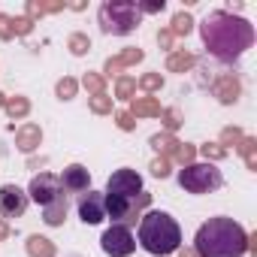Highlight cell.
<instances>
[{"label":"cell","instance_id":"cell-25","mask_svg":"<svg viewBox=\"0 0 257 257\" xmlns=\"http://www.w3.org/2000/svg\"><path fill=\"white\" fill-rule=\"evenodd\" d=\"M137 88L134 79H118V97H131V91Z\"/></svg>","mask_w":257,"mask_h":257},{"label":"cell","instance_id":"cell-19","mask_svg":"<svg viewBox=\"0 0 257 257\" xmlns=\"http://www.w3.org/2000/svg\"><path fill=\"white\" fill-rule=\"evenodd\" d=\"M188 31H191V16H188V13H179V16L173 19V31H170V34L176 37V34H188Z\"/></svg>","mask_w":257,"mask_h":257},{"label":"cell","instance_id":"cell-5","mask_svg":"<svg viewBox=\"0 0 257 257\" xmlns=\"http://www.w3.org/2000/svg\"><path fill=\"white\" fill-rule=\"evenodd\" d=\"M140 25V10L137 4H127V0H115V4H103L100 7V31L103 34H131Z\"/></svg>","mask_w":257,"mask_h":257},{"label":"cell","instance_id":"cell-27","mask_svg":"<svg viewBox=\"0 0 257 257\" xmlns=\"http://www.w3.org/2000/svg\"><path fill=\"white\" fill-rule=\"evenodd\" d=\"M152 173H155V176H161V179H164V176H167V173H170V161H167V158H161V161H155V170H152Z\"/></svg>","mask_w":257,"mask_h":257},{"label":"cell","instance_id":"cell-10","mask_svg":"<svg viewBox=\"0 0 257 257\" xmlns=\"http://www.w3.org/2000/svg\"><path fill=\"white\" fill-rule=\"evenodd\" d=\"M79 218L85 224H100L106 218V203H103V194L97 191H85L79 197Z\"/></svg>","mask_w":257,"mask_h":257},{"label":"cell","instance_id":"cell-32","mask_svg":"<svg viewBox=\"0 0 257 257\" xmlns=\"http://www.w3.org/2000/svg\"><path fill=\"white\" fill-rule=\"evenodd\" d=\"M158 40H161V46H164V49H170V43H173V34H170V31H164Z\"/></svg>","mask_w":257,"mask_h":257},{"label":"cell","instance_id":"cell-21","mask_svg":"<svg viewBox=\"0 0 257 257\" xmlns=\"http://www.w3.org/2000/svg\"><path fill=\"white\" fill-rule=\"evenodd\" d=\"M58 94H61L64 100H70V97L76 94V82H73V79H64V82H58Z\"/></svg>","mask_w":257,"mask_h":257},{"label":"cell","instance_id":"cell-12","mask_svg":"<svg viewBox=\"0 0 257 257\" xmlns=\"http://www.w3.org/2000/svg\"><path fill=\"white\" fill-rule=\"evenodd\" d=\"M215 94H218L224 103H233V100H236V94H239V82H236L233 76H224V79H218V82H215Z\"/></svg>","mask_w":257,"mask_h":257},{"label":"cell","instance_id":"cell-8","mask_svg":"<svg viewBox=\"0 0 257 257\" xmlns=\"http://www.w3.org/2000/svg\"><path fill=\"white\" fill-rule=\"evenodd\" d=\"M100 245H103V251H106L109 257H127V254H134L137 239H134V233L127 230L124 224H112V227L103 233Z\"/></svg>","mask_w":257,"mask_h":257},{"label":"cell","instance_id":"cell-11","mask_svg":"<svg viewBox=\"0 0 257 257\" xmlns=\"http://www.w3.org/2000/svg\"><path fill=\"white\" fill-rule=\"evenodd\" d=\"M88 185H91V176H88V170H85L82 164L67 167L64 176H61V188H64V194H67V191H70V194H85Z\"/></svg>","mask_w":257,"mask_h":257},{"label":"cell","instance_id":"cell-4","mask_svg":"<svg viewBox=\"0 0 257 257\" xmlns=\"http://www.w3.org/2000/svg\"><path fill=\"white\" fill-rule=\"evenodd\" d=\"M140 245L149 254H173L182 245V230L167 212H149L140 221Z\"/></svg>","mask_w":257,"mask_h":257},{"label":"cell","instance_id":"cell-9","mask_svg":"<svg viewBox=\"0 0 257 257\" xmlns=\"http://www.w3.org/2000/svg\"><path fill=\"white\" fill-rule=\"evenodd\" d=\"M28 209V194L16 185H4L0 188V215L4 218H22Z\"/></svg>","mask_w":257,"mask_h":257},{"label":"cell","instance_id":"cell-3","mask_svg":"<svg viewBox=\"0 0 257 257\" xmlns=\"http://www.w3.org/2000/svg\"><path fill=\"white\" fill-rule=\"evenodd\" d=\"M197 257H242L248 251V233L233 218H209L194 239Z\"/></svg>","mask_w":257,"mask_h":257},{"label":"cell","instance_id":"cell-28","mask_svg":"<svg viewBox=\"0 0 257 257\" xmlns=\"http://www.w3.org/2000/svg\"><path fill=\"white\" fill-rule=\"evenodd\" d=\"M140 85H143V88H146V91H155V88H158V85H161V76H146V79H143V82H140Z\"/></svg>","mask_w":257,"mask_h":257},{"label":"cell","instance_id":"cell-7","mask_svg":"<svg viewBox=\"0 0 257 257\" xmlns=\"http://www.w3.org/2000/svg\"><path fill=\"white\" fill-rule=\"evenodd\" d=\"M28 197H31L34 203H40L43 209H46V206H52V203L67 200V194H64V188H61V179H58V176H52V173H40V176H34Z\"/></svg>","mask_w":257,"mask_h":257},{"label":"cell","instance_id":"cell-2","mask_svg":"<svg viewBox=\"0 0 257 257\" xmlns=\"http://www.w3.org/2000/svg\"><path fill=\"white\" fill-rule=\"evenodd\" d=\"M203 40L209 52L221 61H236L254 40L251 25L230 13H212L203 19Z\"/></svg>","mask_w":257,"mask_h":257},{"label":"cell","instance_id":"cell-26","mask_svg":"<svg viewBox=\"0 0 257 257\" xmlns=\"http://www.w3.org/2000/svg\"><path fill=\"white\" fill-rule=\"evenodd\" d=\"M31 31V19H13V34H28Z\"/></svg>","mask_w":257,"mask_h":257},{"label":"cell","instance_id":"cell-17","mask_svg":"<svg viewBox=\"0 0 257 257\" xmlns=\"http://www.w3.org/2000/svg\"><path fill=\"white\" fill-rule=\"evenodd\" d=\"M134 112L137 115H161V103L146 97V100H134Z\"/></svg>","mask_w":257,"mask_h":257},{"label":"cell","instance_id":"cell-18","mask_svg":"<svg viewBox=\"0 0 257 257\" xmlns=\"http://www.w3.org/2000/svg\"><path fill=\"white\" fill-rule=\"evenodd\" d=\"M167 67H170V70H188V67H194V55H188V52H179V55H170V61H167Z\"/></svg>","mask_w":257,"mask_h":257},{"label":"cell","instance_id":"cell-20","mask_svg":"<svg viewBox=\"0 0 257 257\" xmlns=\"http://www.w3.org/2000/svg\"><path fill=\"white\" fill-rule=\"evenodd\" d=\"M88 46H91V43H88L85 34H73V37H70V49H73V55H85Z\"/></svg>","mask_w":257,"mask_h":257},{"label":"cell","instance_id":"cell-29","mask_svg":"<svg viewBox=\"0 0 257 257\" xmlns=\"http://www.w3.org/2000/svg\"><path fill=\"white\" fill-rule=\"evenodd\" d=\"M203 155H206V158H224V149H218V146H203Z\"/></svg>","mask_w":257,"mask_h":257},{"label":"cell","instance_id":"cell-1","mask_svg":"<svg viewBox=\"0 0 257 257\" xmlns=\"http://www.w3.org/2000/svg\"><path fill=\"white\" fill-rule=\"evenodd\" d=\"M106 215L115 224H134L140 218V212L149 206V194H143V179L137 170H115L106 182Z\"/></svg>","mask_w":257,"mask_h":257},{"label":"cell","instance_id":"cell-23","mask_svg":"<svg viewBox=\"0 0 257 257\" xmlns=\"http://www.w3.org/2000/svg\"><path fill=\"white\" fill-rule=\"evenodd\" d=\"M7 112L16 118V115H25L28 112V100H13V103H7Z\"/></svg>","mask_w":257,"mask_h":257},{"label":"cell","instance_id":"cell-13","mask_svg":"<svg viewBox=\"0 0 257 257\" xmlns=\"http://www.w3.org/2000/svg\"><path fill=\"white\" fill-rule=\"evenodd\" d=\"M137 61H143V52H140V49H127L124 55H118V58H112V61L106 64V73H115V70H121V67H127V64H137Z\"/></svg>","mask_w":257,"mask_h":257},{"label":"cell","instance_id":"cell-22","mask_svg":"<svg viewBox=\"0 0 257 257\" xmlns=\"http://www.w3.org/2000/svg\"><path fill=\"white\" fill-rule=\"evenodd\" d=\"M85 88L100 97V94H103V79H100V76H85Z\"/></svg>","mask_w":257,"mask_h":257},{"label":"cell","instance_id":"cell-31","mask_svg":"<svg viewBox=\"0 0 257 257\" xmlns=\"http://www.w3.org/2000/svg\"><path fill=\"white\" fill-rule=\"evenodd\" d=\"M94 109H97V112H106V109H109V100H106L103 94H100V97H94Z\"/></svg>","mask_w":257,"mask_h":257},{"label":"cell","instance_id":"cell-24","mask_svg":"<svg viewBox=\"0 0 257 257\" xmlns=\"http://www.w3.org/2000/svg\"><path fill=\"white\" fill-rule=\"evenodd\" d=\"M0 37H4V40L16 37V34H13V19H10V16H0Z\"/></svg>","mask_w":257,"mask_h":257},{"label":"cell","instance_id":"cell-16","mask_svg":"<svg viewBox=\"0 0 257 257\" xmlns=\"http://www.w3.org/2000/svg\"><path fill=\"white\" fill-rule=\"evenodd\" d=\"M19 146L25 149V152H31V149H37L40 146V127H34V124H28L25 131H19Z\"/></svg>","mask_w":257,"mask_h":257},{"label":"cell","instance_id":"cell-15","mask_svg":"<svg viewBox=\"0 0 257 257\" xmlns=\"http://www.w3.org/2000/svg\"><path fill=\"white\" fill-rule=\"evenodd\" d=\"M28 251H31V257H52V254H55L52 242H49V239H43V236H31Z\"/></svg>","mask_w":257,"mask_h":257},{"label":"cell","instance_id":"cell-14","mask_svg":"<svg viewBox=\"0 0 257 257\" xmlns=\"http://www.w3.org/2000/svg\"><path fill=\"white\" fill-rule=\"evenodd\" d=\"M64 218H67V200L52 203V206H46V209H43V221H46V224H52V227H58Z\"/></svg>","mask_w":257,"mask_h":257},{"label":"cell","instance_id":"cell-30","mask_svg":"<svg viewBox=\"0 0 257 257\" xmlns=\"http://www.w3.org/2000/svg\"><path fill=\"white\" fill-rule=\"evenodd\" d=\"M118 124L124 127V131H131V127H134V118L127 115V112H121V115H118Z\"/></svg>","mask_w":257,"mask_h":257},{"label":"cell","instance_id":"cell-6","mask_svg":"<svg viewBox=\"0 0 257 257\" xmlns=\"http://www.w3.org/2000/svg\"><path fill=\"white\" fill-rule=\"evenodd\" d=\"M179 185L188 194H209V191H218L224 185V176L212 164H188L179 173Z\"/></svg>","mask_w":257,"mask_h":257}]
</instances>
